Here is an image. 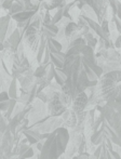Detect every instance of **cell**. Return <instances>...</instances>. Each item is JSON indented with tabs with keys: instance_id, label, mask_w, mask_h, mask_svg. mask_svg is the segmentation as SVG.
Wrapping results in <instances>:
<instances>
[{
	"instance_id": "1",
	"label": "cell",
	"mask_w": 121,
	"mask_h": 159,
	"mask_svg": "<svg viewBox=\"0 0 121 159\" xmlns=\"http://www.w3.org/2000/svg\"><path fill=\"white\" fill-rule=\"evenodd\" d=\"M63 70L67 80L62 87V91L75 98L80 92L89 87L90 81H97L104 74L97 64L94 49L87 43L77 44L67 49Z\"/></svg>"
},
{
	"instance_id": "2",
	"label": "cell",
	"mask_w": 121,
	"mask_h": 159,
	"mask_svg": "<svg viewBox=\"0 0 121 159\" xmlns=\"http://www.w3.org/2000/svg\"><path fill=\"white\" fill-rule=\"evenodd\" d=\"M102 125L105 138L110 139L114 144L121 147V103L109 101L101 111Z\"/></svg>"
},
{
	"instance_id": "3",
	"label": "cell",
	"mask_w": 121,
	"mask_h": 159,
	"mask_svg": "<svg viewBox=\"0 0 121 159\" xmlns=\"http://www.w3.org/2000/svg\"><path fill=\"white\" fill-rule=\"evenodd\" d=\"M69 130L66 127H60L51 132L50 136L44 141L43 148L40 152L41 159H59L66 152L69 142Z\"/></svg>"
},
{
	"instance_id": "4",
	"label": "cell",
	"mask_w": 121,
	"mask_h": 159,
	"mask_svg": "<svg viewBox=\"0 0 121 159\" xmlns=\"http://www.w3.org/2000/svg\"><path fill=\"white\" fill-rule=\"evenodd\" d=\"M42 16L37 13L30 19L29 25L23 34V41L25 47H27L33 53H37L39 49L42 35Z\"/></svg>"
},
{
	"instance_id": "5",
	"label": "cell",
	"mask_w": 121,
	"mask_h": 159,
	"mask_svg": "<svg viewBox=\"0 0 121 159\" xmlns=\"http://www.w3.org/2000/svg\"><path fill=\"white\" fill-rule=\"evenodd\" d=\"M88 103H89V96L86 93V91H83V92H80L79 94L75 96V98L73 101V104H71V108L78 114L80 111H86Z\"/></svg>"
},
{
	"instance_id": "6",
	"label": "cell",
	"mask_w": 121,
	"mask_h": 159,
	"mask_svg": "<svg viewBox=\"0 0 121 159\" xmlns=\"http://www.w3.org/2000/svg\"><path fill=\"white\" fill-rule=\"evenodd\" d=\"M50 57L51 62L55 65L56 68H63L65 57H66V53L64 51H57L55 49H50Z\"/></svg>"
},
{
	"instance_id": "7",
	"label": "cell",
	"mask_w": 121,
	"mask_h": 159,
	"mask_svg": "<svg viewBox=\"0 0 121 159\" xmlns=\"http://www.w3.org/2000/svg\"><path fill=\"white\" fill-rule=\"evenodd\" d=\"M38 10H40V9H35V10H23V11H21V12L11 15V16H12V19L14 20L16 23H19V22H27V21H29L34 15L37 14Z\"/></svg>"
},
{
	"instance_id": "8",
	"label": "cell",
	"mask_w": 121,
	"mask_h": 159,
	"mask_svg": "<svg viewBox=\"0 0 121 159\" xmlns=\"http://www.w3.org/2000/svg\"><path fill=\"white\" fill-rule=\"evenodd\" d=\"M66 0H43L40 3V10H54L59 7L66 6Z\"/></svg>"
},
{
	"instance_id": "9",
	"label": "cell",
	"mask_w": 121,
	"mask_h": 159,
	"mask_svg": "<svg viewBox=\"0 0 121 159\" xmlns=\"http://www.w3.org/2000/svg\"><path fill=\"white\" fill-rule=\"evenodd\" d=\"M23 133H24V135L28 139L30 145L37 144V143L41 140V133H40L39 131H37V130L31 129V128H27L26 130H24Z\"/></svg>"
},
{
	"instance_id": "10",
	"label": "cell",
	"mask_w": 121,
	"mask_h": 159,
	"mask_svg": "<svg viewBox=\"0 0 121 159\" xmlns=\"http://www.w3.org/2000/svg\"><path fill=\"white\" fill-rule=\"evenodd\" d=\"M60 32V27L56 24H42V33L48 38H55Z\"/></svg>"
},
{
	"instance_id": "11",
	"label": "cell",
	"mask_w": 121,
	"mask_h": 159,
	"mask_svg": "<svg viewBox=\"0 0 121 159\" xmlns=\"http://www.w3.org/2000/svg\"><path fill=\"white\" fill-rule=\"evenodd\" d=\"M11 20H12V16H11V14L6 15V16L1 17V20H0V32H1V43L2 42L6 41L7 39V33H8V28H9V25H10V22Z\"/></svg>"
},
{
	"instance_id": "12",
	"label": "cell",
	"mask_w": 121,
	"mask_h": 159,
	"mask_svg": "<svg viewBox=\"0 0 121 159\" xmlns=\"http://www.w3.org/2000/svg\"><path fill=\"white\" fill-rule=\"evenodd\" d=\"M80 12H81L80 14L83 15V16L89 17V19H92V20H95V21L98 22L97 13H96V11L92 8L90 4H84L83 8L81 9V11H80Z\"/></svg>"
},
{
	"instance_id": "13",
	"label": "cell",
	"mask_w": 121,
	"mask_h": 159,
	"mask_svg": "<svg viewBox=\"0 0 121 159\" xmlns=\"http://www.w3.org/2000/svg\"><path fill=\"white\" fill-rule=\"evenodd\" d=\"M96 36L97 35H96L92 30L89 33H87L86 35H83V38H84V40H86V43L88 44L89 47L93 48L94 50H95V48L98 44V38H96Z\"/></svg>"
},
{
	"instance_id": "14",
	"label": "cell",
	"mask_w": 121,
	"mask_h": 159,
	"mask_svg": "<svg viewBox=\"0 0 121 159\" xmlns=\"http://www.w3.org/2000/svg\"><path fill=\"white\" fill-rule=\"evenodd\" d=\"M49 64H40L37 68L35 69V77L36 78H44L48 75L49 70Z\"/></svg>"
},
{
	"instance_id": "15",
	"label": "cell",
	"mask_w": 121,
	"mask_h": 159,
	"mask_svg": "<svg viewBox=\"0 0 121 159\" xmlns=\"http://www.w3.org/2000/svg\"><path fill=\"white\" fill-rule=\"evenodd\" d=\"M54 80L60 86H64L65 82L67 80V76L65 74V71L62 68H55V75H54Z\"/></svg>"
},
{
	"instance_id": "16",
	"label": "cell",
	"mask_w": 121,
	"mask_h": 159,
	"mask_svg": "<svg viewBox=\"0 0 121 159\" xmlns=\"http://www.w3.org/2000/svg\"><path fill=\"white\" fill-rule=\"evenodd\" d=\"M63 16H64V7H59V8L54 9L52 15V23L57 24L63 19Z\"/></svg>"
},
{
	"instance_id": "17",
	"label": "cell",
	"mask_w": 121,
	"mask_h": 159,
	"mask_svg": "<svg viewBox=\"0 0 121 159\" xmlns=\"http://www.w3.org/2000/svg\"><path fill=\"white\" fill-rule=\"evenodd\" d=\"M17 81H19V80L13 78L12 82H11L10 87H9V89H8V93H9V95H10V98H15V100H17V98H19V95H17Z\"/></svg>"
},
{
	"instance_id": "18",
	"label": "cell",
	"mask_w": 121,
	"mask_h": 159,
	"mask_svg": "<svg viewBox=\"0 0 121 159\" xmlns=\"http://www.w3.org/2000/svg\"><path fill=\"white\" fill-rule=\"evenodd\" d=\"M23 10H25V8H24L21 3L14 1V3H13L12 6H11V8L9 9V14L13 15V14H15V13H19V12H21V11H23Z\"/></svg>"
},
{
	"instance_id": "19",
	"label": "cell",
	"mask_w": 121,
	"mask_h": 159,
	"mask_svg": "<svg viewBox=\"0 0 121 159\" xmlns=\"http://www.w3.org/2000/svg\"><path fill=\"white\" fill-rule=\"evenodd\" d=\"M10 100H7V101H0V109H1L2 113H7L9 109V106H10Z\"/></svg>"
},
{
	"instance_id": "20",
	"label": "cell",
	"mask_w": 121,
	"mask_h": 159,
	"mask_svg": "<svg viewBox=\"0 0 121 159\" xmlns=\"http://www.w3.org/2000/svg\"><path fill=\"white\" fill-rule=\"evenodd\" d=\"M14 1L15 0H4V1L1 3L2 9H7V10H9V9L11 8V6L14 3Z\"/></svg>"
},
{
	"instance_id": "21",
	"label": "cell",
	"mask_w": 121,
	"mask_h": 159,
	"mask_svg": "<svg viewBox=\"0 0 121 159\" xmlns=\"http://www.w3.org/2000/svg\"><path fill=\"white\" fill-rule=\"evenodd\" d=\"M114 44H115V48L117 49V50L121 53V34H120L119 36H118L117 40H116L115 43H114Z\"/></svg>"
},
{
	"instance_id": "22",
	"label": "cell",
	"mask_w": 121,
	"mask_h": 159,
	"mask_svg": "<svg viewBox=\"0 0 121 159\" xmlns=\"http://www.w3.org/2000/svg\"><path fill=\"white\" fill-rule=\"evenodd\" d=\"M116 16L118 19L121 20V2L118 0V6H117V13H116Z\"/></svg>"
}]
</instances>
